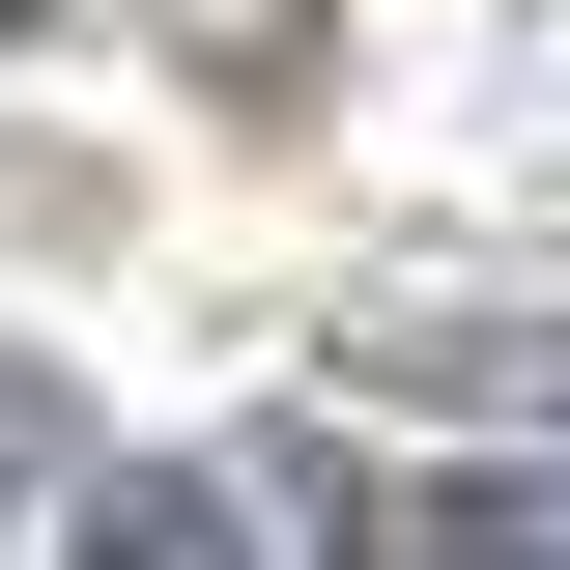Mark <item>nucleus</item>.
Wrapping results in <instances>:
<instances>
[{"label": "nucleus", "mask_w": 570, "mask_h": 570, "mask_svg": "<svg viewBox=\"0 0 570 570\" xmlns=\"http://www.w3.org/2000/svg\"><path fill=\"white\" fill-rule=\"evenodd\" d=\"M343 570H570V485H513V456H485V485H400Z\"/></svg>", "instance_id": "nucleus-1"}, {"label": "nucleus", "mask_w": 570, "mask_h": 570, "mask_svg": "<svg viewBox=\"0 0 570 570\" xmlns=\"http://www.w3.org/2000/svg\"><path fill=\"white\" fill-rule=\"evenodd\" d=\"M58 570H257V513L200 485V456H115V485H86V542Z\"/></svg>", "instance_id": "nucleus-2"}]
</instances>
